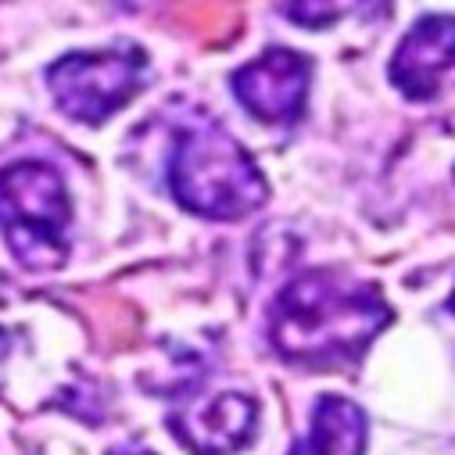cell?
I'll use <instances>...</instances> for the list:
<instances>
[{"instance_id": "ba28073f", "label": "cell", "mask_w": 455, "mask_h": 455, "mask_svg": "<svg viewBox=\"0 0 455 455\" xmlns=\"http://www.w3.org/2000/svg\"><path fill=\"white\" fill-rule=\"evenodd\" d=\"M366 451V416L352 398L323 395L312 405L308 430L294 441L291 455H363Z\"/></svg>"}, {"instance_id": "6da1fadb", "label": "cell", "mask_w": 455, "mask_h": 455, "mask_svg": "<svg viewBox=\"0 0 455 455\" xmlns=\"http://www.w3.org/2000/svg\"><path fill=\"white\" fill-rule=\"evenodd\" d=\"M387 319L391 312L373 283L340 269H308L276 294L269 340L291 366L337 370L352 366Z\"/></svg>"}, {"instance_id": "3957f363", "label": "cell", "mask_w": 455, "mask_h": 455, "mask_svg": "<svg viewBox=\"0 0 455 455\" xmlns=\"http://www.w3.org/2000/svg\"><path fill=\"white\" fill-rule=\"evenodd\" d=\"M72 201L47 162H15L0 172V234L26 269H58L68 255Z\"/></svg>"}, {"instance_id": "52a82bcc", "label": "cell", "mask_w": 455, "mask_h": 455, "mask_svg": "<svg viewBox=\"0 0 455 455\" xmlns=\"http://www.w3.org/2000/svg\"><path fill=\"white\" fill-rule=\"evenodd\" d=\"M451 72V22L448 19H423L409 29L391 58V83L409 100H430L444 86Z\"/></svg>"}, {"instance_id": "277c9868", "label": "cell", "mask_w": 455, "mask_h": 455, "mask_svg": "<svg viewBox=\"0 0 455 455\" xmlns=\"http://www.w3.org/2000/svg\"><path fill=\"white\" fill-rule=\"evenodd\" d=\"M144 72L140 51H76L47 68V90L68 119L100 126L140 93Z\"/></svg>"}, {"instance_id": "9c48e42d", "label": "cell", "mask_w": 455, "mask_h": 455, "mask_svg": "<svg viewBox=\"0 0 455 455\" xmlns=\"http://www.w3.org/2000/svg\"><path fill=\"white\" fill-rule=\"evenodd\" d=\"M345 12H348V8H340V4H298V8H283V15L305 22V29H319L323 22L345 15Z\"/></svg>"}, {"instance_id": "8992f818", "label": "cell", "mask_w": 455, "mask_h": 455, "mask_svg": "<svg viewBox=\"0 0 455 455\" xmlns=\"http://www.w3.org/2000/svg\"><path fill=\"white\" fill-rule=\"evenodd\" d=\"M169 427L176 441L194 455H234L255 441L259 405L237 391L190 398L169 416Z\"/></svg>"}, {"instance_id": "5b68a950", "label": "cell", "mask_w": 455, "mask_h": 455, "mask_svg": "<svg viewBox=\"0 0 455 455\" xmlns=\"http://www.w3.org/2000/svg\"><path fill=\"white\" fill-rule=\"evenodd\" d=\"M308 79H312V61L305 54L273 47L237 68L234 97L259 123L283 126V123H294L305 111Z\"/></svg>"}, {"instance_id": "30bf717a", "label": "cell", "mask_w": 455, "mask_h": 455, "mask_svg": "<svg viewBox=\"0 0 455 455\" xmlns=\"http://www.w3.org/2000/svg\"><path fill=\"white\" fill-rule=\"evenodd\" d=\"M8 352H12V340H8V333H4V330H0V366H4Z\"/></svg>"}, {"instance_id": "7a4b0ae2", "label": "cell", "mask_w": 455, "mask_h": 455, "mask_svg": "<svg viewBox=\"0 0 455 455\" xmlns=\"http://www.w3.org/2000/svg\"><path fill=\"white\" fill-rule=\"evenodd\" d=\"M169 187L187 212L219 222L251 215L269 194L255 158L215 119H194L176 133L169 155Z\"/></svg>"}, {"instance_id": "8fae6325", "label": "cell", "mask_w": 455, "mask_h": 455, "mask_svg": "<svg viewBox=\"0 0 455 455\" xmlns=\"http://www.w3.org/2000/svg\"><path fill=\"white\" fill-rule=\"evenodd\" d=\"M108 455H155V451H144V448H111Z\"/></svg>"}]
</instances>
